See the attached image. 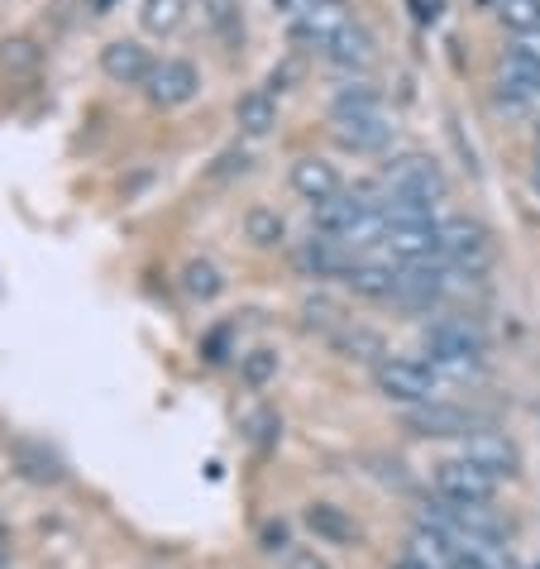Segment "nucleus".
Masks as SVG:
<instances>
[{
	"label": "nucleus",
	"instance_id": "a878e982",
	"mask_svg": "<svg viewBox=\"0 0 540 569\" xmlns=\"http://www.w3.org/2000/svg\"><path fill=\"white\" fill-rule=\"evenodd\" d=\"M282 569H330V565H326V556H316V550L292 546L288 556H282Z\"/></svg>",
	"mask_w": 540,
	"mask_h": 569
},
{
	"label": "nucleus",
	"instance_id": "412c9836",
	"mask_svg": "<svg viewBox=\"0 0 540 569\" xmlns=\"http://www.w3.org/2000/svg\"><path fill=\"white\" fill-rule=\"evenodd\" d=\"M182 288H187V297H197V302H211V297H220V288H226V278H220L216 263L192 259L182 268Z\"/></svg>",
	"mask_w": 540,
	"mask_h": 569
},
{
	"label": "nucleus",
	"instance_id": "aec40b11",
	"mask_svg": "<svg viewBox=\"0 0 540 569\" xmlns=\"http://www.w3.org/2000/svg\"><path fill=\"white\" fill-rule=\"evenodd\" d=\"M187 6L182 0H144V10H139V24H144V34H178Z\"/></svg>",
	"mask_w": 540,
	"mask_h": 569
},
{
	"label": "nucleus",
	"instance_id": "cd10ccee",
	"mask_svg": "<svg viewBox=\"0 0 540 569\" xmlns=\"http://www.w3.org/2000/svg\"><path fill=\"white\" fill-rule=\"evenodd\" d=\"M249 168V153L240 149V153H220V168L216 172H226V178H230V172H244Z\"/></svg>",
	"mask_w": 540,
	"mask_h": 569
},
{
	"label": "nucleus",
	"instance_id": "7ed1b4c3",
	"mask_svg": "<svg viewBox=\"0 0 540 569\" xmlns=\"http://www.w3.org/2000/svg\"><path fill=\"white\" fill-rule=\"evenodd\" d=\"M373 378H378V392L402 407H431V402H444V392H450V383H444L431 363L411 359V355H388L373 369Z\"/></svg>",
	"mask_w": 540,
	"mask_h": 569
},
{
	"label": "nucleus",
	"instance_id": "6ab92c4d",
	"mask_svg": "<svg viewBox=\"0 0 540 569\" xmlns=\"http://www.w3.org/2000/svg\"><path fill=\"white\" fill-rule=\"evenodd\" d=\"M244 234H249V244H259V249H273L288 240V220H282L278 211H268V207H253L244 216Z\"/></svg>",
	"mask_w": 540,
	"mask_h": 569
},
{
	"label": "nucleus",
	"instance_id": "f8f14e48",
	"mask_svg": "<svg viewBox=\"0 0 540 569\" xmlns=\"http://www.w3.org/2000/svg\"><path fill=\"white\" fill-rule=\"evenodd\" d=\"M459 455L473 460V465H483L488 473H498V479H512V473H517V446L507 436H498V431H473V436H464Z\"/></svg>",
	"mask_w": 540,
	"mask_h": 569
},
{
	"label": "nucleus",
	"instance_id": "2f4dec72",
	"mask_svg": "<svg viewBox=\"0 0 540 569\" xmlns=\"http://www.w3.org/2000/svg\"><path fill=\"white\" fill-rule=\"evenodd\" d=\"M0 569H6V536H0Z\"/></svg>",
	"mask_w": 540,
	"mask_h": 569
},
{
	"label": "nucleus",
	"instance_id": "ddd939ff",
	"mask_svg": "<svg viewBox=\"0 0 540 569\" xmlns=\"http://www.w3.org/2000/svg\"><path fill=\"white\" fill-rule=\"evenodd\" d=\"M349 263H354L349 249L340 240H330V234H311V240L297 249V268L307 278H344Z\"/></svg>",
	"mask_w": 540,
	"mask_h": 569
},
{
	"label": "nucleus",
	"instance_id": "5701e85b",
	"mask_svg": "<svg viewBox=\"0 0 540 569\" xmlns=\"http://www.w3.org/2000/svg\"><path fill=\"white\" fill-rule=\"evenodd\" d=\"M498 14L512 34H531V29H540V0H498Z\"/></svg>",
	"mask_w": 540,
	"mask_h": 569
},
{
	"label": "nucleus",
	"instance_id": "39448f33",
	"mask_svg": "<svg viewBox=\"0 0 540 569\" xmlns=\"http://www.w3.org/2000/svg\"><path fill=\"white\" fill-rule=\"evenodd\" d=\"M488 254H492V234L483 220H473V216L440 220V263L459 268V273H479Z\"/></svg>",
	"mask_w": 540,
	"mask_h": 569
},
{
	"label": "nucleus",
	"instance_id": "a211bd4d",
	"mask_svg": "<svg viewBox=\"0 0 540 569\" xmlns=\"http://www.w3.org/2000/svg\"><path fill=\"white\" fill-rule=\"evenodd\" d=\"M201 14H206V24H211V34L226 39L230 49H234V43H244V10H240V0H201Z\"/></svg>",
	"mask_w": 540,
	"mask_h": 569
},
{
	"label": "nucleus",
	"instance_id": "9b49d317",
	"mask_svg": "<svg viewBox=\"0 0 540 569\" xmlns=\"http://www.w3.org/2000/svg\"><path fill=\"white\" fill-rule=\"evenodd\" d=\"M344 282L354 288L359 297H373V302H397V282H402V263L397 259H354L349 263Z\"/></svg>",
	"mask_w": 540,
	"mask_h": 569
},
{
	"label": "nucleus",
	"instance_id": "c756f323",
	"mask_svg": "<svg viewBox=\"0 0 540 569\" xmlns=\"http://www.w3.org/2000/svg\"><path fill=\"white\" fill-rule=\"evenodd\" d=\"M392 569H431V565H421V560H417V556H402V560H397V565H392Z\"/></svg>",
	"mask_w": 540,
	"mask_h": 569
},
{
	"label": "nucleus",
	"instance_id": "2eb2a0df",
	"mask_svg": "<svg viewBox=\"0 0 540 569\" xmlns=\"http://www.w3.org/2000/svg\"><path fill=\"white\" fill-rule=\"evenodd\" d=\"M407 426L417 436H469L473 417L464 412V407H454V402H431V407H411Z\"/></svg>",
	"mask_w": 540,
	"mask_h": 569
},
{
	"label": "nucleus",
	"instance_id": "f3484780",
	"mask_svg": "<svg viewBox=\"0 0 540 569\" xmlns=\"http://www.w3.org/2000/svg\"><path fill=\"white\" fill-rule=\"evenodd\" d=\"M373 49H378L373 34H369V29H363V24L354 20V24H349L344 34H340V39L326 49V58L336 62V68H344V72H363V68H373V58H378Z\"/></svg>",
	"mask_w": 540,
	"mask_h": 569
},
{
	"label": "nucleus",
	"instance_id": "423d86ee",
	"mask_svg": "<svg viewBox=\"0 0 540 569\" xmlns=\"http://www.w3.org/2000/svg\"><path fill=\"white\" fill-rule=\"evenodd\" d=\"M498 473H488L483 465L464 460V455H454V460H440L436 473H431V488L436 498L444 502H492L498 498Z\"/></svg>",
	"mask_w": 540,
	"mask_h": 569
},
{
	"label": "nucleus",
	"instance_id": "6e6552de",
	"mask_svg": "<svg viewBox=\"0 0 540 569\" xmlns=\"http://www.w3.org/2000/svg\"><path fill=\"white\" fill-rule=\"evenodd\" d=\"M144 91H149V101L163 106V110L187 106V101H197V91H201V72H197L187 58H163V62L153 68V77H149Z\"/></svg>",
	"mask_w": 540,
	"mask_h": 569
},
{
	"label": "nucleus",
	"instance_id": "f257e3e1",
	"mask_svg": "<svg viewBox=\"0 0 540 569\" xmlns=\"http://www.w3.org/2000/svg\"><path fill=\"white\" fill-rule=\"evenodd\" d=\"M330 124H336L340 144L354 153H383L397 134V124L373 82H344L336 91V101H330Z\"/></svg>",
	"mask_w": 540,
	"mask_h": 569
},
{
	"label": "nucleus",
	"instance_id": "9d476101",
	"mask_svg": "<svg viewBox=\"0 0 540 569\" xmlns=\"http://www.w3.org/2000/svg\"><path fill=\"white\" fill-rule=\"evenodd\" d=\"M292 192L301 201H311V207H321V201L344 192L340 168L330 163V158H316V153L311 158H297V163H292Z\"/></svg>",
	"mask_w": 540,
	"mask_h": 569
},
{
	"label": "nucleus",
	"instance_id": "bb28decb",
	"mask_svg": "<svg viewBox=\"0 0 540 569\" xmlns=\"http://www.w3.org/2000/svg\"><path fill=\"white\" fill-rule=\"evenodd\" d=\"M311 6H321V0H273V10H278L288 24H292V20H301V14H307Z\"/></svg>",
	"mask_w": 540,
	"mask_h": 569
},
{
	"label": "nucleus",
	"instance_id": "20e7f679",
	"mask_svg": "<svg viewBox=\"0 0 540 569\" xmlns=\"http://www.w3.org/2000/svg\"><path fill=\"white\" fill-rule=\"evenodd\" d=\"M383 182H388V197H402V201H421V207H440L444 201V172L436 158H426V153H402V158H392L388 172H383Z\"/></svg>",
	"mask_w": 540,
	"mask_h": 569
},
{
	"label": "nucleus",
	"instance_id": "0eeeda50",
	"mask_svg": "<svg viewBox=\"0 0 540 569\" xmlns=\"http://www.w3.org/2000/svg\"><path fill=\"white\" fill-rule=\"evenodd\" d=\"M349 24H354V10H349V0H321V6H311L301 20L288 24V34H292L297 49H321L326 53Z\"/></svg>",
	"mask_w": 540,
	"mask_h": 569
},
{
	"label": "nucleus",
	"instance_id": "1a4fd4ad",
	"mask_svg": "<svg viewBox=\"0 0 540 569\" xmlns=\"http://www.w3.org/2000/svg\"><path fill=\"white\" fill-rule=\"evenodd\" d=\"M153 68H158V62H153V53L139 39H116V43H106V49H101V72L116 87H149Z\"/></svg>",
	"mask_w": 540,
	"mask_h": 569
},
{
	"label": "nucleus",
	"instance_id": "dca6fc26",
	"mask_svg": "<svg viewBox=\"0 0 540 569\" xmlns=\"http://www.w3.org/2000/svg\"><path fill=\"white\" fill-rule=\"evenodd\" d=\"M307 527L316 531V541H326V546H354L359 541V521L344 508H336V502H311Z\"/></svg>",
	"mask_w": 540,
	"mask_h": 569
},
{
	"label": "nucleus",
	"instance_id": "473e14b6",
	"mask_svg": "<svg viewBox=\"0 0 540 569\" xmlns=\"http://www.w3.org/2000/svg\"><path fill=\"white\" fill-rule=\"evenodd\" d=\"M536 153H540V120H536Z\"/></svg>",
	"mask_w": 540,
	"mask_h": 569
},
{
	"label": "nucleus",
	"instance_id": "b1692460",
	"mask_svg": "<svg viewBox=\"0 0 540 569\" xmlns=\"http://www.w3.org/2000/svg\"><path fill=\"white\" fill-rule=\"evenodd\" d=\"M0 68L6 72H34L39 68V49L29 39H6L0 43Z\"/></svg>",
	"mask_w": 540,
	"mask_h": 569
},
{
	"label": "nucleus",
	"instance_id": "c85d7f7f",
	"mask_svg": "<svg viewBox=\"0 0 540 569\" xmlns=\"http://www.w3.org/2000/svg\"><path fill=\"white\" fill-rule=\"evenodd\" d=\"M120 6H124V0H82V10L97 14V20H101V14H116Z\"/></svg>",
	"mask_w": 540,
	"mask_h": 569
},
{
	"label": "nucleus",
	"instance_id": "393cba45",
	"mask_svg": "<svg viewBox=\"0 0 540 569\" xmlns=\"http://www.w3.org/2000/svg\"><path fill=\"white\" fill-rule=\"evenodd\" d=\"M301 311H307V326H321V330L340 326V311H336V302H326V297H307Z\"/></svg>",
	"mask_w": 540,
	"mask_h": 569
},
{
	"label": "nucleus",
	"instance_id": "f03ea898",
	"mask_svg": "<svg viewBox=\"0 0 540 569\" xmlns=\"http://www.w3.org/2000/svg\"><path fill=\"white\" fill-rule=\"evenodd\" d=\"M421 345H426V363H431L444 383L483 373V363H488V340L469 316H440V321L426 326Z\"/></svg>",
	"mask_w": 540,
	"mask_h": 569
},
{
	"label": "nucleus",
	"instance_id": "7c9ffc66",
	"mask_svg": "<svg viewBox=\"0 0 540 569\" xmlns=\"http://www.w3.org/2000/svg\"><path fill=\"white\" fill-rule=\"evenodd\" d=\"M531 187H536V197H540V153H536V168H531Z\"/></svg>",
	"mask_w": 540,
	"mask_h": 569
},
{
	"label": "nucleus",
	"instance_id": "4be33fe9",
	"mask_svg": "<svg viewBox=\"0 0 540 569\" xmlns=\"http://www.w3.org/2000/svg\"><path fill=\"white\" fill-rule=\"evenodd\" d=\"M278 350H268V345H259V350H249V355H240V378L249 388H268L278 378Z\"/></svg>",
	"mask_w": 540,
	"mask_h": 569
},
{
	"label": "nucleus",
	"instance_id": "4468645a",
	"mask_svg": "<svg viewBox=\"0 0 540 569\" xmlns=\"http://www.w3.org/2000/svg\"><path fill=\"white\" fill-rule=\"evenodd\" d=\"M234 124H240L244 139H268L278 130V97L268 87H253L234 101Z\"/></svg>",
	"mask_w": 540,
	"mask_h": 569
}]
</instances>
